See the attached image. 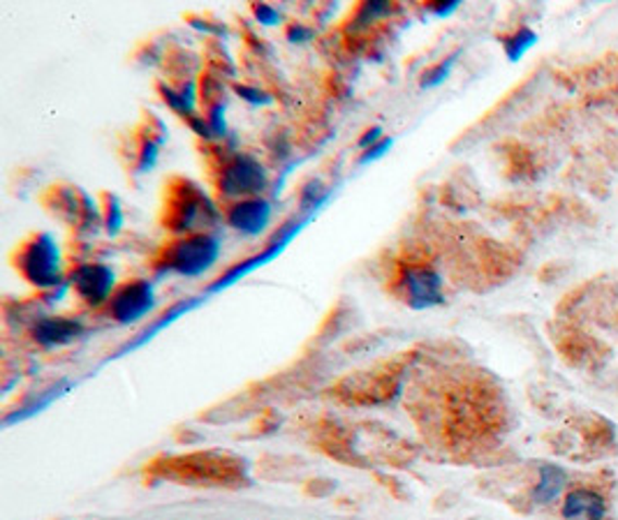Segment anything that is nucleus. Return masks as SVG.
Instances as JSON below:
<instances>
[{
    "mask_svg": "<svg viewBox=\"0 0 618 520\" xmlns=\"http://www.w3.org/2000/svg\"><path fill=\"white\" fill-rule=\"evenodd\" d=\"M72 287L90 306H100L114 289V271L104 264H82L72 271Z\"/></svg>",
    "mask_w": 618,
    "mask_h": 520,
    "instance_id": "0eeeda50",
    "label": "nucleus"
},
{
    "mask_svg": "<svg viewBox=\"0 0 618 520\" xmlns=\"http://www.w3.org/2000/svg\"><path fill=\"white\" fill-rule=\"evenodd\" d=\"M566 470H560L558 466H542L540 468V479L533 491V499L537 505H549L554 499L566 491Z\"/></svg>",
    "mask_w": 618,
    "mask_h": 520,
    "instance_id": "9b49d317",
    "label": "nucleus"
},
{
    "mask_svg": "<svg viewBox=\"0 0 618 520\" xmlns=\"http://www.w3.org/2000/svg\"><path fill=\"white\" fill-rule=\"evenodd\" d=\"M457 8H459V3H445V5H433V12L445 16V14H452Z\"/></svg>",
    "mask_w": 618,
    "mask_h": 520,
    "instance_id": "dca6fc26",
    "label": "nucleus"
},
{
    "mask_svg": "<svg viewBox=\"0 0 618 520\" xmlns=\"http://www.w3.org/2000/svg\"><path fill=\"white\" fill-rule=\"evenodd\" d=\"M256 12H258V16H262L264 18V24H274L276 18H279V14L271 10V8H267V5H260V8H256Z\"/></svg>",
    "mask_w": 618,
    "mask_h": 520,
    "instance_id": "2eb2a0df",
    "label": "nucleus"
},
{
    "mask_svg": "<svg viewBox=\"0 0 618 520\" xmlns=\"http://www.w3.org/2000/svg\"><path fill=\"white\" fill-rule=\"evenodd\" d=\"M16 267L28 283L38 287H53L61 283V252L49 234H38L22 246Z\"/></svg>",
    "mask_w": 618,
    "mask_h": 520,
    "instance_id": "f257e3e1",
    "label": "nucleus"
},
{
    "mask_svg": "<svg viewBox=\"0 0 618 520\" xmlns=\"http://www.w3.org/2000/svg\"><path fill=\"white\" fill-rule=\"evenodd\" d=\"M385 148H390V141H380V144H373L371 148H367V153L361 156V162H369V160H375L378 156H383L385 153Z\"/></svg>",
    "mask_w": 618,
    "mask_h": 520,
    "instance_id": "4468645a",
    "label": "nucleus"
},
{
    "mask_svg": "<svg viewBox=\"0 0 618 520\" xmlns=\"http://www.w3.org/2000/svg\"><path fill=\"white\" fill-rule=\"evenodd\" d=\"M563 518L566 520H605L607 497L595 488H574L563 499Z\"/></svg>",
    "mask_w": 618,
    "mask_h": 520,
    "instance_id": "6e6552de",
    "label": "nucleus"
},
{
    "mask_svg": "<svg viewBox=\"0 0 618 520\" xmlns=\"http://www.w3.org/2000/svg\"><path fill=\"white\" fill-rule=\"evenodd\" d=\"M537 42V35L531 28H519L515 35H507L503 40L505 53L510 61H519L521 55Z\"/></svg>",
    "mask_w": 618,
    "mask_h": 520,
    "instance_id": "f8f14e48",
    "label": "nucleus"
},
{
    "mask_svg": "<svg viewBox=\"0 0 618 520\" xmlns=\"http://www.w3.org/2000/svg\"><path fill=\"white\" fill-rule=\"evenodd\" d=\"M153 287L149 283H128L123 285L109 301V312L119 322H137L153 308Z\"/></svg>",
    "mask_w": 618,
    "mask_h": 520,
    "instance_id": "423d86ee",
    "label": "nucleus"
},
{
    "mask_svg": "<svg viewBox=\"0 0 618 520\" xmlns=\"http://www.w3.org/2000/svg\"><path fill=\"white\" fill-rule=\"evenodd\" d=\"M452 63H454V59H449L447 63H441L438 67H433V70H429L427 74H424V86H438L441 82H445L447 79V74H449V67H452Z\"/></svg>",
    "mask_w": 618,
    "mask_h": 520,
    "instance_id": "ddd939ff",
    "label": "nucleus"
},
{
    "mask_svg": "<svg viewBox=\"0 0 618 520\" xmlns=\"http://www.w3.org/2000/svg\"><path fill=\"white\" fill-rule=\"evenodd\" d=\"M267 185V174L258 160L248 156H236L230 160L221 176V190L227 197L250 199L256 193H262Z\"/></svg>",
    "mask_w": 618,
    "mask_h": 520,
    "instance_id": "20e7f679",
    "label": "nucleus"
},
{
    "mask_svg": "<svg viewBox=\"0 0 618 520\" xmlns=\"http://www.w3.org/2000/svg\"><path fill=\"white\" fill-rule=\"evenodd\" d=\"M170 227L174 232H195L218 218L213 203L195 185L184 183L170 199Z\"/></svg>",
    "mask_w": 618,
    "mask_h": 520,
    "instance_id": "7ed1b4c3",
    "label": "nucleus"
},
{
    "mask_svg": "<svg viewBox=\"0 0 618 520\" xmlns=\"http://www.w3.org/2000/svg\"><path fill=\"white\" fill-rule=\"evenodd\" d=\"M271 220V207L269 201L260 197L242 199L239 203H232L227 211V222L244 234H260Z\"/></svg>",
    "mask_w": 618,
    "mask_h": 520,
    "instance_id": "1a4fd4ad",
    "label": "nucleus"
},
{
    "mask_svg": "<svg viewBox=\"0 0 618 520\" xmlns=\"http://www.w3.org/2000/svg\"><path fill=\"white\" fill-rule=\"evenodd\" d=\"M33 336L42 347H63L82 336V324L65 318H45L35 324Z\"/></svg>",
    "mask_w": 618,
    "mask_h": 520,
    "instance_id": "9d476101",
    "label": "nucleus"
},
{
    "mask_svg": "<svg viewBox=\"0 0 618 520\" xmlns=\"http://www.w3.org/2000/svg\"><path fill=\"white\" fill-rule=\"evenodd\" d=\"M218 255H221V244L215 236L190 234L165 250L162 267L178 275H199L215 264Z\"/></svg>",
    "mask_w": 618,
    "mask_h": 520,
    "instance_id": "f03ea898",
    "label": "nucleus"
},
{
    "mask_svg": "<svg viewBox=\"0 0 618 520\" xmlns=\"http://www.w3.org/2000/svg\"><path fill=\"white\" fill-rule=\"evenodd\" d=\"M401 289L412 308H433L443 304V281L429 267H410L401 277Z\"/></svg>",
    "mask_w": 618,
    "mask_h": 520,
    "instance_id": "39448f33",
    "label": "nucleus"
}]
</instances>
